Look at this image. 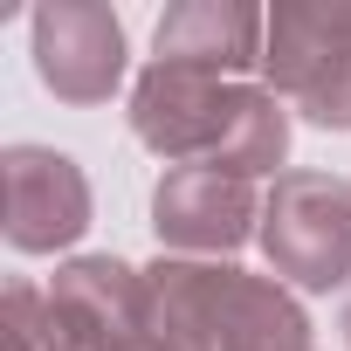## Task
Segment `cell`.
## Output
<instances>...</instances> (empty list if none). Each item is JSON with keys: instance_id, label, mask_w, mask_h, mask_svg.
<instances>
[{"instance_id": "1", "label": "cell", "mask_w": 351, "mask_h": 351, "mask_svg": "<svg viewBox=\"0 0 351 351\" xmlns=\"http://www.w3.org/2000/svg\"><path fill=\"white\" fill-rule=\"evenodd\" d=\"M131 124L152 152H172L180 165H221V172H269L282 158V104L269 90H248L234 76L207 69H172L152 62L131 104Z\"/></svg>"}, {"instance_id": "2", "label": "cell", "mask_w": 351, "mask_h": 351, "mask_svg": "<svg viewBox=\"0 0 351 351\" xmlns=\"http://www.w3.org/2000/svg\"><path fill=\"white\" fill-rule=\"evenodd\" d=\"M152 303L172 337V351H310L303 317L282 289L241 276V269H152Z\"/></svg>"}, {"instance_id": "3", "label": "cell", "mask_w": 351, "mask_h": 351, "mask_svg": "<svg viewBox=\"0 0 351 351\" xmlns=\"http://www.w3.org/2000/svg\"><path fill=\"white\" fill-rule=\"evenodd\" d=\"M276 269L303 289H330L351 276V186L324 180V172H289L269 200L262 228Z\"/></svg>"}, {"instance_id": "4", "label": "cell", "mask_w": 351, "mask_h": 351, "mask_svg": "<svg viewBox=\"0 0 351 351\" xmlns=\"http://www.w3.org/2000/svg\"><path fill=\"white\" fill-rule=\"evenodd\" d=\"M269 76L310 124H351V8L269 14Z\"/></svg>"}, {"instance_id": "5", "label": "cell", "mask_w": 351, "mask_h": 351, "mask_svg": "<svg viewBox=\"0 0 351 351\" xmlns=\"http://www.w3.org/2000/svg\"><path fill=\"white\" fill-rule=\"evenodd\" d=\"M49 324L62 351H138L145 344V303L152 289L131 282L124 262H76L49 282Z\"/></svg>"}, {"instance_id": "6", "label": "cell", "mask_w": 351, "mask_h": 351, "mask_svg": "<svg viewBox=\"0 0 351 351\" xmlns=\"http://www.w3.org/2000/svg\"><path fill=\"white\" fill-rule=\"evenodd\" d=\"M152 221H158V241L172 248H193V255L234 248L255 221V180L221 172V165H172L158 180Z\"/></svg>"}, {"instance_id": "7", "label": "cell", "mask_w": 351, "mask_h": 351, "mask_svg": "<svg viewBox=\"0 0 351 351\" xmlns=\"http://www.w3.org/2000/svg\"><path fill=\"white\" fill-rule=\"evenodd\" d=\"M35 56H42L49 90L97 104V97H110V83L124 69V35L104 8H49V14H35Z\"/></svg>"}, {"instance_id": "8", "label": "cell", "mask_w": 351, "mask_h": 351, "mask_svg": "<svg viewBox=\"0 0 351 351\" xmlns=\"http://www.w3.org/2000/svg\"><path fill=\"white\" fill-rule=\"evenodd\" d=\"M90 214V193H83V172L62 158V152H8V241L14 248H56L83 228Z\"/></svg>"}, {"instance_id": "9", "label": "cell", "mask_w": 351, "mask_h": 351, "mask_svg": "<svg viewBox=\"0 0 351 351\" xmlns=\"http://www.w3.org/2000/svg\"><path fill=\"white\" fill-rule=\"evenodd\" d=\"M269 35V14H221V8H172L158 21V62L172 69H207V76H228V69H248L255 62V42Z\"/></svg>"}]
</instances>
